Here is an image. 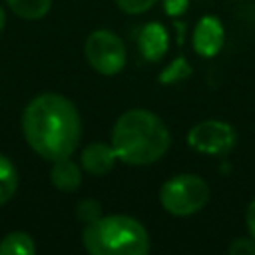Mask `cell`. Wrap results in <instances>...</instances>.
I'll return each mask as SVG.
<instances>
[{
	"label": "cell",
	"instance_id": "cell-6",
	"mask_svg": "<svg viewBox=\"0 0 255 255\" xmlns=\"http://www.w3.org/2000/svg\"><path fill=\"white\" fill-rule=\"evenodd\" d=\"M237 141V133L231 124L221 120H205L193 126L187 133V143L199 153L207 155H223L233 149Z\"/></svg>",
	"mask_w": 255,
	"mask_h": 255
},
{
	"label": "cell",
	"instance_id": "cell-1",
	"mask_svg": "<svg viewBox=\"0 0 255 255\" xmlns=\"http://www.w3.org/2000/svg\"><path fill=\"white\" fill-rule=\"evenodd\" d=\"M22 131L28 145L44 159L70 157L82 135V120L76 106L60 94H40L24 110Z\"/></svg>",
	"mask_w": 255,
	"mask_h": 255
},
{
	"label": "cell",
	"instance_id": "cell-7",
	"mask_svg": "<svg viewBox=\"0 0 255 255\" xmlns=\"http://www.w3.org/2000/svg\"><path fill=\"white\" fill-rule=\"evenodd\" d=\"M223 24L217 16H203L197 20L195 28H193V34H191V44H193V50L203 56V58H213L219 54L221 46H223Z\"/></svg>",
	"mask_w": 255,
	"mask_h": 255
},
{
	"label": "cell",
	"instance_id": "cell-14",
	"mask_svg": "<svg viewBox=\"0 0 255 255\" xmlns=\"http://www.w3.org/2000/svg\"><path fill=\"white\" fill-rule=\"evenodd\" d=\"M191 74V68L187 66V62H185V58L183 56H179V58H175L161 74H159V82L161 84H171V82H179V80H183V78H187Z\"/></svg>",
	"mask_w": 255,
	"mask_h": 255
},
{
	"label": "cell",
	"instance_id": "cell-2",
	"mask_svg": "<svg viewBox=\"0 0 255 255\" xmlns=\"http://www.w3.org/2000/svg\"><path fill=\"white\" fill-rule=\"evenodd\" d=\"M171 135L163 120L149 110L133 108L124 112L112 129V145L128 165H149L165 155Z\"/></svg>",
	"mask_w": 255,
	"mask_h": 255
},
{
	"label": "cell",
	"instance_id": "cell-3",
	"mask_svg": "<svg viewBox=\"0 0 255 255\" xmlns=\"http://www.w3.org/2000/svg\"><path fill=\"white\" fill-rule=\"evenodd\" d=\"M82 243L92 255H145L149 233L135 217L118 213L86 223Z\"/></svg>",
	"mask_w": 255,
	"mask_h": 255
},
{
	"label": "cell",
	"instance_id": "cell-19",
	"mask_svg": "<svg viewBox=\"0 0 255 255\" xmlns=\"http://www.w3.org/2000/svg\"><path fill=\"white\" fill-rule=\"evenodd\" d=\"M245 221H247V229H249V235L255 239V199H253V201L247 205Z\"/></svg>",
	"mask_w": 255,
	"mask_h": 255
},
{
	"label": "cell",
	"instance_id": "cell-8",
	"mask_svg": "<svg viewBox=\"0 0 255 255\" xmlns=\"http://www.w3.org/2000/svg\"><path fill=\"white\" fill-rule=\"evenodd\" d=\"M116 159H118V153H116L114 145H108V143H102V141L86 145L82 149V155H80L82 167L92 175L110 173L116 165Z\"/></svg>",
	"mask_w": 255,
	"mask_h": 255
},
{
	"label": "cell",
	"instance_id": "cell-9",
	"mask_svg": "<svg viewBox=\"0 0 255 255\" xmlns=\"http://www.w3.org/2000/svg\"><path fill=\"white\" fill-rule=\"evenodd\" d=\"M137 46L147 62H159L167 52L169 36L159 22H147L139 32Z\"/></svg>",
	"mask_w": 255,
	"mask_h": 255
},
{
	"label": "cell",
	"instance_id": "cell-10",
	"mask_svg": "<svg viewBox=\"0 0 255 255\" xmlns=\"http://www.w3.org/2000/svg\"><path fill=\"white\" fill-rule=\"evenodd\" d=\"M52 169H50V181L56 189L64 191V193H72L80 187L82 183V169L76 161H72L70 157L52 161Z\"/></svg>",
	"mask_w": 255,
	"mask_h": 255
},
{
	"label": "cell",
	"instance_id": "cell-17",
	"mask_svg": "<svg viewBox=\"0 0 255 255\" xmlns=\"http://www.w3.org/2000/svg\"><path fill=\"white\" fill-rule=\"evenodd\" d=\"M227 251L231 255H255V239L253 237H237L229 243Z\"/></svg>",
	"mask_w": 255,
	"mask_h": 255
},
{
	"label": "cell",
	"instance_id": "cell-15",
	"mask_svg": "<svg viewBox=\"0 0 255 255\" xmlns=\"http://www.w3.org/2000/svg\"><path fill=\"white\" fill-rule=\"evenodd\" d=\"M76 217L82 221V223H92L96 219L102 217V205L96 201V199H82L78 201L76 205Z\"/></svg>",
	"mask_w": 255,
	"mask_h": 255
},
{
	"label": "cell",
	"instance_id": "cell-18",
	"mask_svg": "<svg viewBox=\"0 0 255 255\" xmlns=\"http://www.w3.org/2000/svg\"><path fill=\"white\" fill-rule=\"evenodd\" d=\"M189 6V0H163V10L169 16H181Z\"/></svg>",
	"mask_w": 255,
	"mask_h": 255
},
{
	"label": "cell",
	"instance_id": "cell-13",
	"mask_svg": "<svg viewBox=\"0 0 255 255\" xmlns=\"http://www.w3.org/2000/svg\"><path fill=\"white\" fill-rule=\"evenodd\" d=\"M18 189V171L14 163L0 153V205L8 203Z\"/></svg>",
	"mask_w": 255,
	"mask_h": 255
},
{
	"label": "cell",
	"instance_id": "cell-16",
	"mask_svg": "<svg viewBox=\"0 0 255 255\" xmlns=\"http://www.w3.org/2000/svg\"><path fill=\"white\" fill-rule=\"evenodd\" d=\"M157 0H116V4L120 6V10H124L126 14H141L147 12L151 6H155Z\"/></svg>",
	"mask_w": 255,
	"mask_h": 255
},
{
	"label": "cell",
	"instance_id": "cell-5",
	"mask_svg": "<svg viewBox=\"0 0 255 255\" xmlns=\"http://www.w3.org/2000/svg\"><path fill=\"white\" fill-rule=\"evenodd\" d=\"M84 52L88 64L104 76H114L126 66V46L112 30H94L86 40Z\"/></svg>",
	"mask_w": 255,
	"mask_h": 255
},
{
	"label": "cell",
	"instance_id": "cell-11",
	"mask_svg": "<svg viewBox=\"0 0 255 255\" xmlns=\"http://www.w3.org/2000/svg\"><path fill=\"white\" fill-rule=\"evenodd\" d=\"M34 253H36V243L32 235L24 231L8 233L0 241V255H34Z\"/></svg>",
	"mask_w": 255,
	"mask_h": 255
},
{
	"label": "cell",
	"instance_id": "cell-4",
	"mask_svg": "<svg viewBox=\"0 0 255 255\" xmlns=\"http://www.w3.org/2000/svg\"><path fill=\"white\" fill-rule=\"evenodd\" d=\"M207 199H209L207 181L193 173L173 175L159 189L161 207L175 217H187L201 211Z\"/></svg>",
	"mask_w": 255,
	"mask_h": 255
},
{
	"label": "cell",
	"instance_id": "cell-12",
	"mask_svg": "<svg viewBox=\"0 0 255 255\" xmlns=\"http://www.w3.org/2000/svg\"><path fill=\"white\" fill-rule=\"evenodd\" d=\"M6 2L10 10L24 20H40L52 8V0H6Z\"/></svg>",
	"mask_w": 255,
	"mask_h": 255
},
{
	"label": "cell",
	"instance_id": "cell-20",
	"mask_svg": "<svg viewBox=\"0 0 255 255\" xmlns=\"http://www.w3.org/2000/svg\"><path fill=\"white\" fill-rule=\"evenodd\" d=\"M4 26H6V12H4V8L0 6V32L4 30Z\"/></svg>",
	"mask_w": 255,
	"mask_h": 255
}]
</instances>
